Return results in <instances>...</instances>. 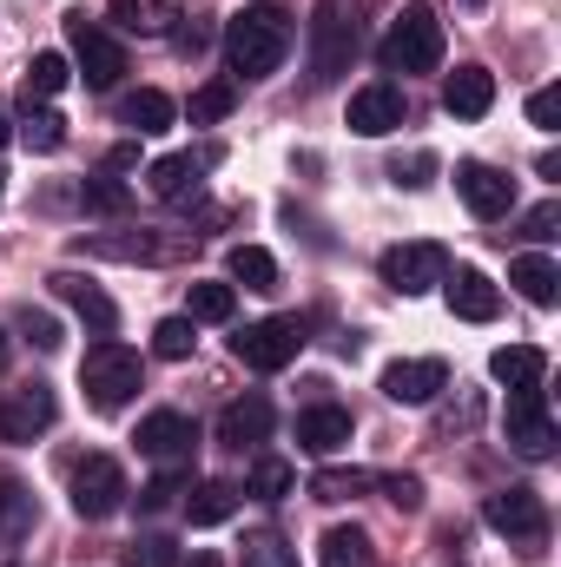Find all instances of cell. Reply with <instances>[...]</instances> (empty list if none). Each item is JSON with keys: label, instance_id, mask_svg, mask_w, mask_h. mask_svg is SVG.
<instances>
[{"label": "cell", "instance_id": "cell-1", "mask_svg": "<svg viewBox=\"0 0 561 567\" xmlns=\"http://www.w3.org/2000/svg\"><path fill=\"white\" fill-rule=\"evenodd\" d=\"M225 53H232V73H245V80L278 73L284 53H290V13H284L278 0L238 7V13L225 20Z\"/></svg>", "mask_w": 561, "mask_h": 567}, {"label": "cell", "instance_id": "cell-2", "mask_svg": "<svg viewBox=\"0 0 561 567\" xmlns=\"http://www.w3.org/2000/svg\"><path fill=\"white\" fill-rule=\"evenodd\" d=\"M80 390H86V403H93L100 416L126 410L133 390H140V350H126V343H113V337L93 343L86 363H80Z\"/></svg>", "mask_w": 561, "mask_h": 567}, {"label": "cell", "instance_id": "cell-3", "mask_svg": "<svg viewBox=\"0 0 561 567\" xmlns=\"http://www.w3.org/2000/svg\"><path fill=\"white\" fill-rule=\"evenodd\" d=\"M384 66L390 73H436L442 66V20H436V7L410 0L397 13V27L384 33Z\"/></svg>", "mask_w": 561, "mask_h": 567}, {"label": "cell", "instance_id": "cell-4", "mask_svg": "<svg viewBox=\"0 0 561 567\" xmlns=\"http://www.w3.org/2000/svg\"><path fill=\"white\" fill-rule=\"evenodd\" d=\"M297 350H304V323H297V317H258V323H245V330L232 337V357H238L245 370H258V377L297 363Z\"/></svg>", "mask_w": 561, "mask_h": 567}, {"label": "cell", "instance_id": "cell-5", "mask_svg": "<svg viewBox=\"0 0 561 567\" xmlns=\"http://www.w3.org/2000/svg\"><path fill=\"white\" fill-rule=\"evenodd\" d=\"M67 40H73V60H80V73H86V86H93V93H113L120 73H126V47H120L100 20H86V13H67Z\"/></svg>", "mask_w": 561, "mask_h": 567}, {"label": "cell", "instance_id": "cell-6", "mask_svg": "<svg viewBox=\"0 0 561 567\" xmlns=\"http://www.w3.org/2000/svg\"><path fill=\"white\" fill-rule=\"evenodd\" d=\"M126 468L113 462V455H86L80 468H73V515L80 522H106V515H120L126 508Z\"/></svg>", "mask_w": 561, "mask_h": 567}, {"label": "cell", "instance_id": "cell-7", "mask_svg": "<svg viewBox=\"0 0 561 567\" xmlns=\"http://www.w3.org/2000/svg\"><path fill=\"white\" fill-rule=\"evenodd\" d=\"M449 278V251L442 245H397V251H384V284L390 290H404V297H422V290H436V284Z\"/></svg>", "mask_w": 561, "mask_h": 567}, {"label": "cell", "instance_id": "cell-8", "mask_svg": "<svg viewBox=\"0 0 561 567\" xmlns=\"http://www.w3.org/2000/svg\"><path fill=\"white\" fill-rule=\"evenodd\" d=\"M509 442H516V455H529V462H549V455H555V423H549L542 383H536V390H509Z\"/></svg>", "mask_w": 561, "mask_h": 567}, {"label": "cell", "instance_id": "cell-9", "mask_svg": "<svg viewBox=\"0 0 561 567\" xmlns=\"http://www.w3.org/2000/svg\"><path fill=\"white\" fill-rule=\"evenodd\" d=\"M53 416H60L53 390L47 383H20V390L0 396V442H33V435L53 429Z\"/></svg>", "mask_w": 561, "mask_h": 567}, {"label": "cell", "instance_id": "cell-10", "mask_svg": "<svg viewBox=\"0 0 561 567\" xmlns=\"http://www.w3.org/2000/svg\"><path fill=\"white\" fill-rule=\"evenodd\" d=\"M442 390H449V363H442V357H404V363H390V370H384V396H390V403H404V410L436 403Z\"/></svg>", "mask_w": 561, "mask_h": 567}, {"label": "cell", "instance_id": "cell-11", "mask_svg": "<svg viewBox=\"0 0 561 567\" xmlns=\"http://www.w3.org/2000/svg\"><path fill=\"white\" fill-rule=\"evenodd\" d=\"M482 515H489V528L509 535V542H542V535H549V508H542L536 488H502V495H489Z\"/></svg>", "mask_w": 561, "mask_h": 567}, {"label": "cell", "instance_id": "cell-12", "mask_svg": "<svg viewBox=\"0 0 561 567\" xmlns=\"http://www.w3.org/2000/svg\"><path fill=\"white\" fill-rule=\"evenodd\" d=\"M456 192H462V205H469L476 218H502V212L516 205V178L496 172V165H482V158H462V165H456Z\"/></svg>", "mask_w": 561, "mask_h": 567}, {"label": "cell", "instance_id": "cell-13", "mask_svg": "<svg viewBox=\"0 0 561 567\" xmlns=\"http://www.w3.org/2000/svg\"><path fill=\"white\" fill-rule=\"evenodd\" d=\"M397 126H404V93H397L390 80H370V86L350 93V133H357V140H384V133H397Z\"/></svg>", "mask_w": 561, "mask_h": 567}, {"label": "cell", "instance_id": "cell-14", "mask_svg": "<svg viewBox=\"0 0 561 567\" xmlns=\"http://www.w3.org/2000/svg\"><path fill=\"white\" fill-rule=\"evenodd\" d=\"M344 60H350V20L337 13V0H324L310 20V80H337Z\"/></svg>", "mask_w": 561, "mask_h": 567}, {"label": "cell", "instance_id": "cell-15", "mask_svg": "<svg viewBox=\"0 0 561 567\" xmlns=\"http://www.w3.org/2000/svg\"><path fill=\"white\" fill-rule=\"evenodd\" d=\"M53 297H60L73 317H86L100 337H106V330H120V303H113L93 278H80V271H53Z\"/></svg>", "mask_w": 561, "mask_h": 567}, {"label": "cell", "instance_id": "cell-16", "mask_svg": "<svg viewBox=\"0 0 561 567\" xmlns=\"http://www.w3.org/2000/svg\"><path fill=\"white\" fill-rule=\"evenodd\" d=\"M489 106H496V73L489 66H456L442 80V113L449 120H482Z\"/></svg>", "mask_w": 561, "mask_h": 567}, {"label": "cell", "instance_id": "cell-17", "mask_svg": "<svg viewBox=\"0 0 561 567\" xmlns=\"http://www.w3.org/2000/svg\"><path fill=\"white\" fill-rule=\"evenodd\" d=\"M133 442H140V455H152V462H185L192 455V423L178 410H152Z\"/></svg>", "mask_w": 561, "mask_h": 567}, {"label": "cell", "instance_id": "cell-18", "mask_svg": "<svg viewBox=\"0 0 561 567\" xmlns=\"http://www.w3.org/2000/svg\"><path fill=\"white\" fill-rule=\"evenodd\" d=\"M442 297H449V310H456L462 323H489V317L502 310V290L482 278V271H469V265H462L456 278H442Z\"/></svg>", "mask_w": 561, "mask_h": 567}, {"label": "cell", "instance_id": "cell-19", "mask_svg": "<svg viewBox=\"0 0 561 567\" xmlns=\"http://www.w3.org/2000/svg\"><path fill=\"white\" fill-rule=\"evenodd\" d=\"M350 442V410H337V403H310L304 416H297V449H310V455H337Z\"/></svg>", "mask_w": 561, "mask_h": 567}, {"label": "cell", "instance_id": "cell-20", "mask_svg": "<svg viewBox=\"0 0 561 567\" xmlns=\"http://www.w3.org/2000/svg\"><path fill=\"white\" fill-rule=\"evenodd\" d=\"M212 158H218V152H198V158H192V152H165V158H152V165H145V185H152V198H185Z\"/></svg>", "mask_w": 561, "mask_h": 567}, {"label": "cell", "instance_id": "cell-21", "mask_svg": "<svg viewBox=\"0 0 561 567\" xmlns=\"http://www.w3.org/2000/svg\"><path fill=\"white\" fill-rule=\"evenodd\" d=\"M272 435V403L265 396H238L225 416H218V442L225 449H258Z\"/></svg>", "mask_w": 561, "mask_h": 567}, {"label": "cell", "instance_id": "cell-22", "mask_svg": "<svg viewBox=\"0 0 561 567\" xmlns=\"http://www.w3.org/2000/svg\"><path fill=\"white\" fill-rule=\"evenodd\" d=\"M106 20L126 27V33H172V27L185 20V7H178V0H113Z\"/></svg>", "mask_w": 561, "mask_h": 567}, {"label": "cell", "instance_id": "cell-23", "mask_svg": "<svg viewBox=\"0 0 561 567\" xmlns=\"http://www.w3.org/2000/svg\"><path fill=\"white\" fill-rule=\"evenodd\" d=\"M120 120L140 133V140H159V133H172V120H178V106L159 93V86H140V93H126L120 100Z\"/></svg>", "mask_w": 561, "mask_h": 567}, {"label": "cell", "instance_id": "cell-24", "mask_svg": "<svg viewBox=\"0 0 561 567\" xmlns=\"http://www.w3.org/2000/svg\"><path fill=\"white\" fill-rule=\"evenodd\" d=\"M509 284H516L536 310H555V297H561V271H555V258H542V251L516 258V265H509Z\"/></svg>", "mask_w": 561, "mask_h": 567}, {"label": "cell", "instance_id": "cell-25", "mask_svg": "<svg viewBox=\"0 0 561 567\" xmlns=\"http://www.w3.org/2000/svg\"><path fill=\"white\" fill-rule=\"evenodd\" d=\"M489 377H496V383H509V390H536V383L549 377V357H542L536 343H509V350H496V357H489Z\"/></svg>", "mask_w": 561, "mask_h": 567}, {"label": "cell", "instance_id": "cell-26", "mask_svg": "<svg viewBox=\"0 0 561 567\" xmlns=\"http://www.w3.org/2000/svg\"><path fill=\"white\" fill-rule=\"evenodd\" d=\"M317 561H324V567H377V548H370V535L350 522V528H324Z\"/></svg>", "mask_w": 561, "mask_h": 567}, {"label": "cell", "instance_id": "cell-27", "mask_svg": "<svg viewBox=\"0 0 561 567\" xmlns=\"http://www.w3.org/2000/svg\"><path fill=\"white\" fill-rule=\"evenodd\" d=\"M225 271L245 284V290H278V258H272L265 245H232Z\"/></svg>", "mask_w": 561, "mask_h": 567}, {"label": "cell", "instance_id": "cell-28", "mask_svg": "<svg viewBox=\"0 0 561 567\" xmlns=\"http://www.w3.org/2000/svg\"><path fill=\"white\" fill-rule=\"evenodd\" d=\"M232 508H238V488L232 482H198V495L185 502L192 528H218V522H232Z\"/></svg>", "mask_w": 561, "mask_h": 567}, {"label": "cell", "instance_id": "cell-29", "mask_svg": "<svg viewBox=\"0 0 561 567\" xmlns=\"http://www.w3.org/2000/svg\"><path fill=\"white\" fill-rule=\"evenodd\" d=\"M185 303H192V310H185L192 323H232L238 290H232V284H192V290H185Z\"/></svg>", "mask_w": 561, "mask_h": 567}, {"label": "cell", "instance_id": "cell-30", "mask_svg": "<svg viewBox=\"0 0 561 567\" xmlns=\"http://www.w3.org/2000/svg\"><path fill=\"white\" fill-rule=\"evenodd\" d=\"M20 140H27V152H60V145H67V120H60L53 106H33V100H27V113H20Z\"/></svg>", "mask_w": 561, "mask_h": 567}, {"label": "cell", "instance_id": "cell-31", "mask_svg": "<svg viewBox=\"0 0 561 567\" xmlns=\"http://www.w3.org/2000/svg\"><path fill=\"white\" fill-rule=\"evenodd\" d=\"M67 80H73L67 53H33V66H27V100H53V93H67Z\"/></svg>", "mask_w": 561, "mask_h": 567}, {"label": "cell", "instance_id": "cell-32", "mask_svg": "<svg viewBox=\"0 0 561 567\" xmlns=\"http://www.w3.org/2000/svg\"><path fill=\"white\" fill-rule=\"evenodd\" d=\"M192 343H198L192 317H159V323H152V357H165V363H185V357H192Z\"/></svg>", "mask_w": 561, "mask_h": 567}, {"label": "cell", "instance_id": "cell-33", "mask_svg": "<svg viewBox=\"0 0 561 567\" xmlns=\"http://www.w3.org/2000/svg\"><path fill=\"white\" fill-rule=\"evenodd\" d=\"M370 482H377L370 468H324V475L310 482V495H317V502H350V495H364Z\"/></svg>", "mask_w": 561, "mask_h": 567}, {"label": "cell", "instance_id": "cell-34", "mask_svg": "<svg viewBox=\"0 0 561 567\" xmlns=\"http://www.w3.org/2000/svg\"><path fill=\"white\" fill-rule=\"evenodd\" d=\"M232 106H238V86L212 80V86H198V93H192V126H218Z\"/></svg>", "mask_w": 561, "mask_h": 567}, {"label": "cell", "instance_id": "cell-35", "mask_svg": "<svg viewBox=\"0 0 561 567\" xmlns=\"http://www.w3.org/2000/svg\"><path fill=\"white\" fill-rule=\"evenodd\" d=\"M297 488V475H290V462H278V455H265L258 468H252V495H265V502H284Z\"/></svg>", "mask_w": 561, "mask_h": 567}, {"label": "cell", "instance_id": "cell-36", "mask_svg": "<svg viewBox=\"0 0 561 567\" xmlns=\"http://www.w3.org/2000/svg\"><path fill=\"white\" fill-rule=\"evenodd\" d=\"M555 120H561V93L555 86H536V93H529V126L555 133Z\"/></svg>", "mask_w": 561, "mask_h": 567}, {"label": "cell", "instance_id": "cell-37", "mask_svg": "<svg viewBox=\"0 0 561 567\" xmlns=\"http://www.w3.org/2000/svg\"><path fill=\"white\" fill-rule=\"evenodd\" d=\"M245 567H297V555H290L284 542L265 535V542H252V548H245Z\"/></svg>", "mask_w": 561, "mask_h": 567}, {"label": "cell", "instance_id": "cell-38", "mask_svg": "<svg viewBox=\"0 0 561 567\" xmlns=\"http://www.w3.org/2000/svg\"><path fill=\"white\" fill-rule=\"evenodd\" d=\"M20 330H27L40 350H60V343H67V337H60V323H53L47 310H27V317H20Z\"/></svg>", "mask_w": 561, "mask_h": 567}, {"label": "cell", "instance_id": "cell-39", "mask_svg": "<svg viewBox=\"0 0 561 567\" xmlns=\"http://www.w3.org/2000/svg\"><path fill=\"white\" fill-rule=\"evenodd\" d=\"M555 225H561V205H555V198H549V205H536V212L522 218V231H529V238H542V245L555 238Z\"/></svg>", "mask_w": 561, "mask_h": 567}, {"label": "cell", "instance_id": "cell-40", "mask_svg": "<svg viewBox=\"0 0 561 567\" xmlns=\"http://www.w3.org/2000/svg\"><path fill=\"white\" fill-rule=\"evenodd\" d=\"M172 495H178V475H159V482H145L140 488V508L145 515H159V508H172Z\"/></svg>", "mask_w": 561, "mask_h": 567}, {"label": "cell", "instance_id": "cell-41", "mask_svg": "<svg viewBox=\"0 0 561 567\" xmlns=\"http://www.w3.org/2000/svg\"><path fill=\"white\" fill-rule=\"evenodd\" d=\"M384 488H390V502H397L404 515H417V508H422V482H417V475H390Z\"/></svg>", "mask_w": 561, "mask_h": 567}, {"label": "cell", "instance_id": "cell-42", "mask_svg": "<svg viewBox=\"0 0 561 567\" xmlns=\"http://www.w3.org/2000/svg\"><path fill=\"white\" fill-rule=\"evenodd\" d=\"M86 205H93V212H120V205H126V192H120L113 178H93V185H86Z\"/></svg>", "mask_w": 561, "mask_h": 567}, {"label": "cell", "instance_id": "cell-43", "mask_svg": "<svg viewBox=\"0 0 561 567\" xmlns=\"http://www.w3.org/2000/svg\"><path fill=\"white\" fill-rule=\"evenodd\" d=\"M172 40H178V53H198L205 47V27H172Z\"/></svg>", "mask_w": 561, "mask_h": 567}, {"label": "cell", "instance_id": "cell-44", "mask_svg": "<svg viewBox=\"0 0 561 567\" xmlns=\"http://www.w3.org/2000/svg\"><path fill=\"white\" fill-rule=\"evenodd\" d=\"M7 133H13V126H7V106H0V145H7Z\"/></svg>", "mask_w": 561, "mask_h": 567}, {"label": "cell", "instance_id": "cell-45", "mask_svg": "<svg viewBox=\"0 0 561 567\" xmlns=\"http://www.w3.org/2000/svg\"><path fill=\"white\" fill-rule=\"evenodd\" d=\"M0 363H7V337H0Z\"/></svg>", "mask_w": 561, "mask_h": 567}, {"label": "cell", "instance_id": "cell-46", "mask_svg": "<svg viewBox=\"0 0 561 567\" xmlns=\"http://www.w3.org/2000/svg\"><path fill=\"white\" fill-rule=\"evenodd\" d=\"M0 192H7V172H0Z\"/></svg>", "mask_w": 561, "mask_h": 567}, {"label": "cell", "instance_id": "cell-47", "mask_svg": "<svg viewBox=\"0 0 561 567\" xmlns=\"http://www.w3.org/2000/svg\"><path fill=\"white\" fill-rule=\"evenodd\" d=\"M469 7H482V0H469Z\"/></svg>", "mask_w": 561, "mask_h": 567}]
</instances>
